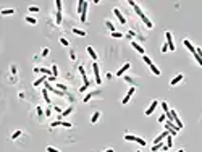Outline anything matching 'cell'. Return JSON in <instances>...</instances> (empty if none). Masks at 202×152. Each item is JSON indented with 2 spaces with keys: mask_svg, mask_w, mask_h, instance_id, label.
Segmentation results:
<instances>
[{
  "mask_svg": "<svg viewBox=\"0 0 202 152\" xmlns=\"http://www.w3.org/2000/svg\"><path fill=\"white\" fill-rule=\"evenodd\" d=\"M138 136H133V134H125V141H136Z\"/></svg>",
  "mask_w": 202,
  "mask_h": 152,
  "instance_id": "obj_23",
  "label": "cell"
},
{
  "mask_svg": "<svg viewBox=\"0 0 202 152\" xmlns=\"http://www.w3.org/2000/svg\"><path fill=\"white\" fill-rule=\"evenodd\" d=\"M104 152H115V150H113V149H105Z\"/></svg>",
  "mask_w": 202,
  "mask_h": 152,
  "instance_id": "obj_49",
  "label": "cell"
},
{
  "mask_svg": "<svg viewBox=\"0 0 202 152\" xmlns=\"http://www.w3.org/2000/svg\"><path fill=\"white\" fill-rule=\"evenodd\" d=\"M45 81H47V76L44 74L42 78H39V79H36V81H34V86L37 87V86H41V84H42V83H45Z\"/></svg>",
  "mask_w": 202,
  "mask_h": 152,
  "instance_id": "obj_14",
  "label": "cell"
},
{
  "mask_svg": "<svg viewBox=\"0 0 202 152\" xmlns=\"http://www.w3.org/2000/svg\"><path fill=\"white\" fill-rule=\"evenodd\" d=\"M183 44H184V47H186L188 50H189V52L192 53V55H194V53H196V47L192 45V44H191L189 41H188V39H184V41H183Z\"/></svg>",
  "mask_w": 202,
  "mask_h": 152,
  "instance_id": "obj_7",
  "label": "cell"
},
{
  "mask_svg": "<svg viewBox=\"0 0 202 152\" xmlns=\"http://www.w3.org/2000/svg\"><path fill=\"white\" fill-rule=\"evenodd\" d=\"M170 113H172V121L176 125V128H178V129H181V128H183V121L178 118V113H176L175 110H170Z\"/></svg>",
  "mask_w": 202,
  "mask_h": 152,
  "instance_id": "obj_2",
  "label": "cell"
},
{
  "mask_svg": "<svg viewBox=\"0 0 202 152\" xmlns=\"http://www.w3.org/2000/svg\"><path fill=\"white\" fill-rule=\"evenodd\" d=\"M86 50H87V53H89V57H91V58H92V60H94V62H95V60H97V53H95V50H94V49H92L91 45H89V47H87V49H86Z\"/></svg>",
  "mask_w": 202,
  "mask_h": 152,
  "instance_id": "obj_11",
  "label": "cell"
},
{
  "mask_svg": "<svg viewBox=\"0 0 202 152\" xmlns=\"http://www.w3.org/2000/svg\"><path fill=\"white\" fill-rule=\"evenodd\" d=\"M142 21H144V23H146V26H147V28H149V29H150V28H154V24H152V21H150V20H149V18H147L146 15H144V16H142Z\"/></svg>",
  "mask_w": 202,
  "mask_h": 152,
  "instance_id": "obj_15",
  "label": "cell"
},
{
  "mask_svg": "<svg viewBox=\"0 0 202 152\" xmlns=\"http://www.w3.org/2000/svg\"><path fill=\"white\" fill-rule=\"evenodd\" d=\"M73 33H74V34H78V36H81V37H82V36H86V31L78 29V28H73Z\"/></svg>",
  "mask_w": 202,
  "mask_h": 152,
  "instance_id": "obj_18",
  "label": "cell"
},
{
  "mask_svg": "<svg viewBox=\"0 0 202 152\" xmlns=\"http://www.w3.org/2000/svg\"><path fill=\"white\" fill-rule=\"evenodd\" d=\"M113 13H115V16L120 20V24H126V18L121 15V11L118 10V8H113Z\"/></svg>",
  "mask_w": 202,
  "mask_h": 152,
  "instance_id": "obj_6",
  "label": "cell"
},
{
  "mask_svg": "<svg viewBox=\"0 0 202 152\" xmlns=\"http://www.w3.org/2000/svg\"><path fill=\"white\" fill-rule=\"evenodd\" d=\"M165 144H162V142H159V144H154V147H152V152H157L159 149H162Z\"/></svg>",
  "mask_w": 202,
  "mask_h": 152,
  "instance_id": "obj_22",
  "label": "cell"
},
{
  "mask_svg": "<svg viewBox=\"0 0 202 152\" xmlns=\"http://www.w3.org/2000/svg\"><path fill=\"white\" fill-rule=\"evenodd\" d=\"M47 152H60V150L55 149V147H52V146H49V147H47Z\"/></svg>",
  "mask_w": 202,
  "mask_h": 152,
  "instance_id": "obj_39",
  "label": "cell"
},
{
  "mask_svg": "<svg viewBox=\"0 0 202 152\" xmlns=\"http://www.w3.org/2000/svg\"><path fill=\"white\" fill-rule=\"evenodd\" d=\"M196 52H197V55H199V58L202 60V49H200V47H197V49H196Z\"/></svg>",
  "mask_w": 202,
  "mask_h": 152,
  "instance_id": "obj_41",
  "label": "cell"
},
{
  "mask_svg": "<svg viewBox=\"0 0 202 152\" xmlns=\"http://www.w3.org/2000/svg\"><path fill=\"white\" fill-rule=\"evenodd\" d=\"M29 11H32V13H37V11H39V8H37V7H29Z\"/></svg>",
  "mask_w": 202,
  "mask_h": 152,
  "instance_id": "obj_43",
  "label": "cell"
},
{
  "mask_svg": "<svg viewBox=\"0 0 202 152\" xmlns=\"http://www.w3.org/2000/svg\"><path fill=\"white\" fill-rule=\"evenodd\" d=\"M95 94H99V92H91V94H87V96L84 97V100H82V102H89V100L92 99V97L95 96Z\"/></svg>",
  "mask_w": 202,
  "mask_h": 152,
  "instance_id": "obj_21",
  "label": "cell"
},
{
  "mask_svg": "<svg viewBox=\"0 0 202 152\" xmlns=\"http://www.w3.org/2000/svg\"><path fill=\"white\" fill-rule=\"evenodd\" d=\"M162 109H163L165 115H166V113H168V112H170V110H168V104H166V102H162Z\"/></svg>",
  "mask_w": 202,
  "mask_h": 152,
  "instance_id": "obj_30",
  "label": "cell"
},
{
  "mask_svg": "<svg viewBox=\"0 0 202 152\" xmlns=\"http://www.w3.org/2000/svg\"><path fill=\"white\" fill-rule=\"evenodd\" d=\"M26 21H28L29 24H36V23H37L36 18H32V16H28V18H26Z\"/></svg>",
  "mask_w": 202,
  "mask_h": 152,
  "instance_id": "obj_27",
  "label": "cell"
},
{
  "mask_svg": "<svg viewBox=\"0 0 202 152\" xmlns=\"http://www.w3.org/2000/svg\"><path fill=\"white\" fill-rule=\"evenodd\" d=\"M55 21H57V24H60V23H61V13L57 11V15H55Z\"/></svg>",
  "mask_w": 202,
  "mask_h": 152,
  "instance_id": "obj_31",
  "label": "cell"
},
{
  "mask_svg": "<svg viewBox=\"0 0 202 152\" xmlns=\"http://www.w3.org/2000/svg\"><path fill=\"white\" fill-rule=\"evenodd\" d=\"M165 37H166V44H168V49L173 52V50H175V42H173L172 33H168V31H166V33H165Z\"/></svg>",
  "mask_w": 202,
  "mask_h": 152,
  "instance_id": "obj_3",
  "label": "cell"
},
{
  "mask_svg": "<svg viewBox=\"0 0 202 152\" xmlns=\"http://www.w3.org/2000/svg\"><path fill=\"white\" fill-rule=\"evenodd\" d=\"M42 96H44V100H45L47 104H50V97H49V91H47V89H42Z\"/></svg>",
  "mask_w": 202,
  "mask_h": 152,
  "instance_id": "obj_16",
  "label": "cell"
},
{
  "mask_svg": "<svg viewBox=\"0 0 202 152\" xmlns=\"http://www.w3.org/2000/svg\"><path fill=\"white\" fill-rule=\"evenodd\" d=\"M71 112H73V107H68L66 110H63V113H61V117H68V115L71 113Z\"/></svg>",
  "mask_w": 202,
  "mask_h": 152,
  "instance_id": "obj_24",
  "label": "cell"
},
{
  "mask_svg": "<svg viewBox=\"0 0 202 152\" xmlns=\"http://www.w3.org/2000/svg\"><path fill=\"white\" fill-rule=\"evenodd\" d=\"M87 87H89V86H87V84H84V86H82V87H79V92H84Z\"/></svg>",
  "mask_w": 202,
  "mask_h": 152,
  "instance_id": "obj_44",
  "label": "cell"
},
{
  "mask_svg": "<svg viewBox=\"0 0 202 152\" xmlns=\"http://www.w3.org/2000/svg\"><path fill=\"white\" fill-rule=\"evenodd\" d=\"M92 70H94V78H95V84H102V78H100V71H99V65L92 63Z\"/></svg>",
  "mask_w": 202,
  "mask_h": 152,
  "instance_id": "obj_1",
  "label": "cell"
},
{
  "mask_svg": "<svg viewBox=\"0 0 202 152\" xmlns=\"http://www.w3.org/2000/svg\"><path fill=\"white\" fill-rule=\"evenodd\" d=\"M136 142H138V144H141V146H146V141H144L142 138H138V139H136Z\"/></svg>",
  "mask_w": 202,
  "mask_h": 152,
  "instance_id": "obj_37",
  "label": "cell"
},
{
  "mask_svg": "<svg viewBox=\"0 0 202 152\" xmlns=\"http://www.w3.org/2000/svg\"><path fill=\"white\" fill-rule=\"evenodd\" d=\"M42 55H44V57L49 55V49H44V50H42Z\"/></svg>",
  "mask_w": 202,
  "mask_h": 152,
  "instance_id": "obj_45",
  "label": "cell"
},
{
  "mask_svg": "<svg viewBox=\"0 0 202 152\" xmlns=\"http://www.w3.org/2000/svg\"><path fill=\"white\" fill-rule=\"evenodd\" d=\"M170 49H168V44H163V45H162V53H165V52H168Z\"/></svg>",
  "mask_w": 202,
  "mask_h": 152,
  "instance_id": "obj_36",
  "label": "cell"
},
{
  "mask_svg": "<svg viewBox=\"0 0 202 152\" xmlns=\"http://www.w3.org/2000/svg\"><path fill=\"white\" fill-rule=\"evenodd\" d=\"M133 8H134V11H136V13H138V15H139V16H141V18L144 16V13H142V10H141V8H139L138 5H134Z\"/></svg>",
  "mask_w": 202,
  "mask_h": 152,
  "instance_id": "obj_26",
  "label": "cell"
},
{
  "mask_svg": "<svg viewBox=\"0 0 202 152\" xmlns=\"http://www.w3.org/2000/svg\"><path fill=\"white\" fill-rule=\"evenodd\" d=\"M183 78H184V74H176L172 81H170V86H176L179 81H183Z\"/></svg>",
  "mask_w": 202,
  "mask_h": 152,
  "instance_id": "obj_9",
  "label": "cell"
},
{
  "mask_svg": "<svg viewBox=\"0 0 202 152\" xmlns=\"http://www.w3.org/2000/svg\"><path fill=\"white\" fill-rule=\"evenodd\" d=\"M128 70H129V63H125V65H123L120 70L116 71V76H123V74H125V73H126V71H128Z\"/></svg>",
  "mask_w": 202,
  "mask_h": 152,
  "instance_id": "obj_10",
  "label": "cell"
},
{
  "mask_svg": "<svg viewBox=\"0 0 202 152\" xmlns=\"http://www.w3.org/2000/svg\"><path fill=\"white\" fill-rule=\"evenodd\" d=\"M165 146H166V147H168V149H170V147H172V146H173V141H172V134H170V136H168V141H166V144H165Z\"/></svg>",
  "mask_w": 202,
  "mask_h": 152,
  "instance_id": "obj_33",
  "label": "cell"
},
{
  "mask_svg": "<svg viewBox=\"0 0 202 152\" xmlns=\"http://www.w3.org/2000/svg\"><path fill=\"white\" fill-rule=\"evenodd\" d=\"M105 26H107V28L110 29L112 33H115V26H113V23H112V21H105Z\"/></svg>",
  "mask_w": 202,
  "mask_h": 152,
  "instance_id": "obj_20",
  "label": "cell"
},
{
  "mask_svg": "<svg viewBox=\"0 0 202 152\" xmlns=\"http://www.w3.org/2000/svg\"><path fill=\"white\" fill-rule=\"evenodd\" d=\"M150 71H152V73H154V74H155V76H160V70H159V68H157V66H155V65H154V63L150 65Z\"/></svg>",
  "mask_w": 202,
  "mask_h": 152,
  "instance_id": "obj_17",
  "label": "cell"
},
{
  "mask_svg": "<svg viewBox=\"0 0 202 152\" xmlns=\"http://www.w3.org/2000/svg\"><path fill=\"white\" fill-rule=\"evenodd\" d=\"M55 5H57V11L61 13V2H60V0H57V2H55Z\"/></svg>",
  "mask_w": 202,
  "mask_h": 152,
  "instance_id": "obj_34",
  "label": "cell"
},
{
  "mask_svg": "<svg viewBox=\"0 0 202 152\" xmlns=\"http://www.w3.org/2000/svg\"><path fill=\"white\" fill-rule=\"evenodd\" d=\"M2 15H15V10L13 8H5V10H2Z\"/></svg>",
  "mask_w": 202,
  "mask_h": 152,
  "instance_id": "obj_19",
  "label": "cell"
},
{
  "mask_svg": "<svg viewBox=\"0 0 202 152\" xmlns=\"http://www.w3.org/2000/svg\"><path fill=\"white\" fill-rule=\"evenodd\" d=\"M61 125H63V121H52L50 126H61Z\"/></svg>",
  "mask_w": 202,
  "mask_h": 152,
  "instance_id": "obj_38",
  "label": "cell"
},
{
  "mask_svg": "<svg viewBox=\"0 0 202 152\" xmlns=\"http://www.w3.org/2000/svg\"><path fill=\"white\" fill-rule=\"evenodd\" d=\"M131 44H133V47H134V49H136V50H138L139 53H142V55H146V50H144V49L141 47V44H138V42H134V41L131 42Z\"/></svg>",
  "mask_w": 202,
  "mask_h": 152,
  "instance_id": "obj_12",
  "label": "cell"
},
{
  "mask_svg": "<svg viewBox=\"0 0 202 152\" xmlns=\"http://www.w3.org/2000/svg\"><path fill=\"white\" fill-rule=\"evenodd\" d=\"M142 60H144V63H146V65H149V66H150V65H152V60H150V58H149V57H147V55H142Z\"/></svg>",
  "mask_w": 202,
  "mask_h": 152,
  "instance_id": "obj_25",
  "label": "cell"
},
{
  "mask_svg": "<svg viewBox=\"0 0 202 152\" xmlns=\"http://www.w3.org/2000/svg\"><path fill=\"white\" fill-rule=\"evenodd\" d=\"M157 105H159V100H152V104L147 107V110H146V115L149 117V115H152L154 112H155V109H157Z\"/></svg>",
  "mask_w": 202,
  "mask_h": 152,
  "instance_id": "obj_5",
  "label": "cell"
},
{
  "mask_svg": "<svg viewBox=\"0 0 202 152\" xmlns=\"http://www.w3.org/2000/svg\"><path fill=\"white\" fill-rule=\"evenodd\" d=\"M136 152H141V150H136Z\"/></svg>",
  "mask_w": 202,
  "mask_h": 152,
  "instance_id": "obj_51",
  "label": "cell"
},
{
  "mask_svg": "<svg viewBox=\"0 0 202 152\" xmlns=\"http://www.w3.org/2000/svg\"><path fill=\"white\" fill-rule=\"evenodd\" d=\"M54 109H55V112H58V113H63V110H61L60 107H54Z\"/></svg>",
  "mask_w": 202,
  "mask_h": 152,
  "instance_id": "obj_47",
  "label": "cell"
},
{
  "mask_svg": "<svg viewBox=\"0 0 202 152\" xmlns=\"http://www.w3.org/2000/svg\"><path fill=\"white\" fill-rule=\"evenodd\" d=\"M60 44H61V45H65V47H66V45H68V41H66L65 37H61V39H60Z\"/></svg>",
  "mask_w": 202,
  "mask_h": 152,
  "instance_id": "obj_40",
  "label": "cell"
},
{
  "mask_svg": "<svg viewBox=\"0 0 202 152\" xmlns=\"http://www.w3.org/2000/svg\"><path fill=\"white\" fill-rule=\"evenodd\" d=\"M165 120H166V115H165V113H163V115H160V117H159V121H160V123H163Z\"/></svg>",
  "mask_w": 202,
  "mask_h": 152,
  "instance_id": "obj_42",
  "label": "cell"
},
{
  "mask_svg": "<svg viewBox=\"0 0 202 152\" xmlns=\"http://www.w3.org/2000/svg\"><path fill=\"white\" fill-rule=\"evenodd\" d=\"M52 74H54V76H57V74H58V68H57V65H54V66H52Z\"/></svg>",
  "mask_w": 202,
  "mask_h": 152,
  "instance_id": "obj_35",
  "label": "cell"
},
{
  "mask_svg": "<svg viewBox=\"0 0 202 152\" xmlns=\"http://www.w3.org/2000/svg\"><path fill=\"white\" fill-rule=\"evenodd\" d=\"M133 36H134V33H133V31H129V33H128V36H126V37H129V39H133Z\"/></svg>",
  "mask_w": 202,
  "mask_h": 152,
  "instance_id": "obj_46",
  "label": "cell"
},
{
  "mask_svg": "<svg viewBox=\"0 0 202 152\" xmlns=\"http://www.w3.org/2000/svg\"><path fill=\"white\" fill-rule=\"evenodd\" d=\"M55 87H58V89H60V91H63V92H66V91H68V87H66V86H65V84H57V86H55Z\"/></svg>",
  "mask_w": 202,
  "mask_h": 152,
  "instance_id": "obj_29",
  "label": "cell"
},
{
  "mask_svg": "<svg viewBox=\"0 0 202 152\" xmlns=\"http://www.w3.org/2000/svg\"><path fill=\"white\" fill-rule=\"evenodd\" d=\"M136 92V87H129V91H128V94H126V96L125 97H123V100H121V104L123 105H126V104H128V102H129V99H131V97H133V94Z\"/></svg>",
  "mask_w": 202,
  "mask_h": 152,
  "instance_id": "obj_4",
  "label": "cell"
},
{
  "mask_svg": "<svg viewBox=\"0 0 202 152\" xmlns=\"http://www.w3.org/2000/svg\"><path fill=\"white\" fill-rule=\"evenodd\" d=\"M11 73H13V74L16 73V66H15V65H11Z\"/></svg>",
  "mask_w": 202,
  "mask_h": 152,
  "instance_id": "obj_48",
  "label": "cell"
},
{
  "mask_svg": "<svg viewBox=\"0 0 202 152\" xmlns=\"http://www.w3.org/2000/svg\"><path fill=\"white\" fill-rule=\"evenodd\" d=\"M21 134H23V133H21V131H15V133H13V134H11V139H18V138H20Z\"/></svg>",
  "mask_w": 202,
  "mask_h": 152,
  "instance_id": "obj_28",
  "label": "cell"
},
{
  "mask_svg": "<svg viewBox=\"0 0 202 152\" xmlns=\"http://www.w3.org/2000/svg\"><path fill=\"white\" fill-rule=\"evenodd\" d=\"M112 37L120 39V37H123V34H121V33H118V31H115V33H112Z\"/></svg>",
  "mask_w": 202,
  "mask_h": 152,
  "instance_id": "obj_32",
  "label": "cell"
},
{
  "mask_svg": "<svg viewBox=\"0 0 202 152\" xmlns=\"http://www.w3.org/2000/svg\"><path fill=\"white\" fill-rule=\"evenodd\" d=\"M87 7H89V3L84 2V7H82V11H81V21H82V23H84L86 18H87Z\"/></svg>",
  "mask_w": 202,
  "mask_h": 152,
  "instance_id": "obj_8",
  "label": "cell"
},
{
  "mask_svg": "<svg viewBox=\"0 0 202 152\" xmlns=\"http://www.w3.org/2000/svg\"><path fill=\"white\" fill-rule=\"evenodd\" d=\"M99 118H100V112H94V115L91 117V123H92V125H95V123L99 121Z\"/></svg>",
  "mask_w": 202,
  "mask_h": 152,
  "instance_id": "obj_13",
  "label": "cell"
},
{
  "mask_svg": "<svg viewBox=\"0 0 202 152\" xmlns=\"http://www.w3.org/2000/svg\"><path fill=\"white\" fill-rule=\"evenodd\" d=\"M178 152H184V150H183V149H179V150H178Z\"/></svg>",
  "mask_w": 202,
  "mask_h": 152,
  "instance_id": "obj_50",
  "label": "cell"
}]
</instances>
